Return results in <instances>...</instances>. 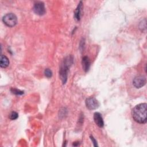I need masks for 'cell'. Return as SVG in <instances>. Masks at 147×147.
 <instances>
[{
    "mask_svg": "<svg viewBox=\"0 0 147 147\" xmlns=\"http://www.w3.org/2000/svg\"><path fill=\"white\" fill-rule=\"evenodd\" d=\"M147 104L140 103L136 106L131 111V115L133 119L139 123H145L147 121L146 111Z\"/></svg>",
    "mask_w": 147,
    "mask_h": 147,
    "instance_id": "1",
    "label": "cell"
},
{
    "mask_svg": "<svg viewBox=\"0 0 147 147\" xmlns=\"http://www.w3.org/2000/svg\"><path fill=\"white\" fill-rule=\"evenodd\" d=\"M72 61L73 59L71 56H67L66 58H65L61 65L59 71V75L63 84H65L67 81L68 69L72 64Z\"/></svg>",
    "mask_w": 147,
    "mask_h": 147,
    "instance_id": "2",
    "label": "cell"
},
{
    "mask_svg": "<svg viewBox=\"0 0 147 147\" xmlns=\"http://www.w3.org/2000/svg\"><path fill=\"white\" fill-rule=\"evenodd\" d=\"M3 23L9 27H13L17 23V18L13 13H7L2 18Z\"/></svg>",
    "mask_w": 147,
    "mask_h": 147,
    "instance_id": "3",
    "label": "cell"
},
{
    "mask_svg": "<svg viewBox=\"0 0 147 147\" xmlns=\"http://www.w3.org/2000/svg\"><path fill=\"white\" fill-rule=\"evenodd\" d=\"M146 78L143 75H139L134 78L133 80V84L136 88H140L143 87L146 84Z\"/></svg>",
    "mask_w": 147,
    "mask_h": 147,
    "instance_id": "4",
    "label": "cell"
},
{
    "mask_svg": "<svg viewBox=\"0 0 147 147\" xmlns=\"http://www.w3.org/2000/svg\"><path fill=\"white\" fill-rule=\"evenodd\" d=\"M33 11L36 14H38L39 16L44 15L45 13V9L44 3L42 2H36L34 5Z\"/></svg>",
    "mask_w": 147,
    "mask_h": 147,
    "instance_id": "5",
    "label": "cell"
},
{
    "mask_svg": "<svg viewBox=\"0 0 147 147\" xmlns=\"http://www.w3.org/2000/svg\"><path fill=\"white\" fill-rule=\"evenodd\" d=\"M86 107L89 110H95L99 107V103L98 100L94 98H88L86 100Z\"/></svg>",
    "mask_w": 147,
    "mask_h": 147,
    "instance_id": "6",
    "label": "cell"
},
{
    "mask_svg": "<svg viewBox=\"0 0 147 147\" xmlns=\"http://www.w3.org/2000/svg\"><path fill=\"white\" fill-rule=\"evenodd\" d=\"M94 120L95 123L99 127H103L104 125V122L103 120V118L102 117L101 114L98 113L96 112L94 114Z\"/></svg>",
    "mask_w": 147,
    "mask_h": 147,
    "instance_id": "7",
    "label": "cell"
},
{
    "mask_svg": "<svg viewBox=\"0 0 147 147\" xmlns=\"http://www.w3.org/2000/svg\"><path fill=\"white\" fill-rule=\"evenodd\" d=\"M82 67L85 72H87L88 71L90 66V61L87 56H84L82 59Z\"/></svg>",
    "mask_w": 147,
    "mask_h": 147,
    "instance_id": "8",
    "label": "cell"
},
{
    "mask_svg": "<svg viewBox=\"0 0 147 147\" xmlns=\"http://www.w3.org/2000/svg\"><path fill=\"white\" fill-rule=\"evenodd\" d=\"M82 9V2L80 1L75 11V20L77 21H79L80 20Z\"/></svg>",
    "mask_w": 147,
    "mask_h": 147,
    "instance_id": "9",
    "label": "cell"
},
{
    "mask_svg": "<svg viewBox=\"0 0 147 147\" xmlns=\"http://www.w3.org/2000/svg\"><path fill=\"white\" fill-rule=\"evenodd\" d=\"M9 64V61L8 58L3 55L1 56V60H0V66L1 68H6Z\"/></svg>",
    "mask_w": 147,
    "mask_h": 147,
    "instance_id": "10",
    "label": "cell"
},
{
    "mask_svg": "<svg viewBox=\"0 0 147 147\" xmlns=\"http://www.w3.org/2000/svg\"><path fill=\"white\" fill-rule=\"evenodd\" d=\"M18 117V113L16 111H12L10 114H9V118L11 119V120H15Z\"/></svg>",
    "mask_w": 147,
    "mask_h": 147,
    "instance_id": "11",
    "label": "cell"
},
{
    "mask_svg": "<svg viewBox=\"0 0 147 147\" xmlns=\"http://www.w3.org/2000/svg\"><path fill=\"white\" fill-rule=\"evenodd\" d=\"M11 92L14 94H16V95H22V94H24V91H20L18 89H16V88H11Z\"/></svg>",
    "mask_w": 147,
    "mask_h": 147,
    "instance_id": "12",
    "label": "cell"
},
{
    "mask_svg": "<svg viewBox=\"0 0 147 147\" xmlns=\"http://www.w3.org/2000/svg\"><path fill=\"white\" fill-rule=\"evenodd\" d=\"M44 74L47 78H51L52 76V72L51 70H50L49 68H47L45 69Z\"/></svg>",
    "mask_w": 147,
    "mask_h": 147,
    "instance_id": "13",
    "label": "cell"
},
{
    "mask_svg": "<svg viewBox=\"0 0 147 147\" xmlns=\"http://www.w3.org/2000/svg\"><path fill=\"white\" fill-rule=\"evenodd\" d=\"M90 138H91V141H92V143H93V144H94V145L95 146H98V145H97V142H96V141L94 139V138L92 137V136H90Z\"/></svg>",
    "mask_w": 147,
    "mask_h": 147,
    "instance_id": "14",
    "label": "cell"
}]
</instances>
